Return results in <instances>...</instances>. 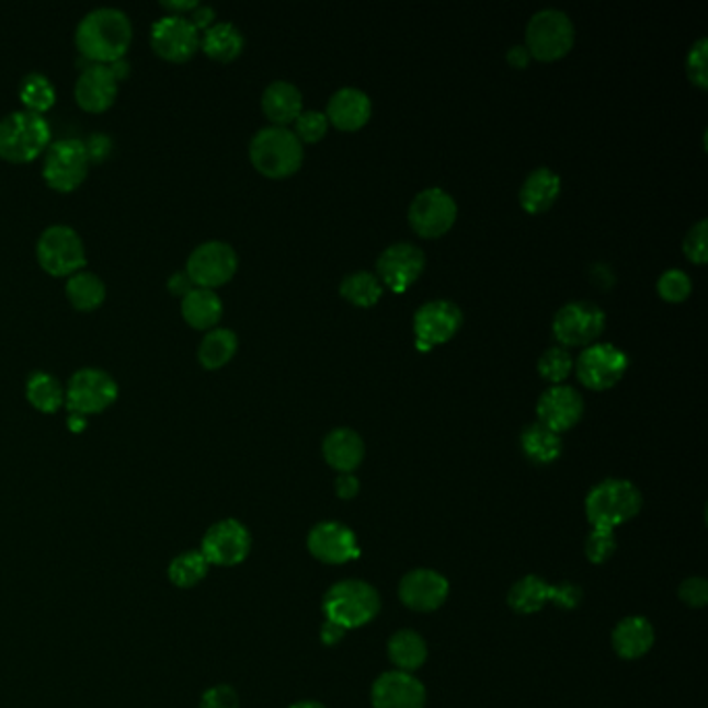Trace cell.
<instances>
[{
  "mask_svg": "<svg viewBox=\"0 0 708 708\" xmlns=\"http://www.w3.org/2000/svg\"><path fill=\"white\" fill-rule=\"evenodd\" d=\"M684 254L694 264L707 262V218H700L696 225L689 227L688 233L684 237Z\"/></svg>",
  "mask_w": 708,
  "mask_h": 708,
  "instance_id": "ee69618b",
  "label": "cell"
},
{
  "mask_svg": "<svg viewBox=\"0 0 708 708\" xmlns=\"http://www.w3.org/2000/svg\"><path fill=\"white\" fill-rule=\"evenodd\" d=\"M36 258L39 266L53 276H71L88 264L83 239L73 227L62 222L50 225L39 233Z\"/></svg>",
  "mask_w": 708,
  "mask_h": 708,
  "instance_id": "52a82bcc",
  "label": "cell"
},
{
  "mask_svg": "<svg viewBox=\"0 0 708 708\" xmlns=\"http://www.w3.org/2000/svg\"><path fill=\"white\" fill-rule=\"evenodd\" d=\"M530 59V53H528V48L524 44H517V46H512L507 50V62L515 69H526Z\"/></svg>",
  "mask_w": 708,
  "mask_h": 708,
  "instance_id": "816d5d0a",
  "label": "cell"
},
{
  "mask_svg": "<svg viewBox=\"0 0 708 708\" xmlns=\"http://www.w3.org/2000/svg\"><path fill=\"white\" fill-rule=\"evenodd\" d=\"M199 32H206L210 25L217 23V11L210 4H197L196 9L187 15Z\"/></svg>",
  "mask_w": 708,
  "mask_h": 708,
  "instance_id": "c3c4849f",
  "label": "cell"
},
{
  "mask_svg": "<svg viewBox=\"0 0 708 708\" xmlns=\"http://www.w3.org/2000/svg\"><path fill=\"white\" fill-rule=\"evenodd\" d=\"M260 104H262L264 115L273 125L287 127L304 111V96L296 83L285 81V79H275L264 88Z\"/></svg>",
  "mask_w": 708,
  "mask_h": 708,
  "instance_id": "d4e9b609",
  "label": "cell"
},
{
  "mask_svg": "<svg viewBox=\"0 0 708 708\" xmlns=\"http://www.w3.org/2000/svg\"><path fill=\"white\" fill-rule=\"evenodd\" d=\"M519 445H522L524 455L538 466L552 464L555 459H559L561 449H563L561 434L552 433L551 429L543 426L540 422H534L522 431Z\"/></svg>",
  "mask_w": 708,
  "mask_h": 708,
  "instance_id": "d6a6232c",
  "label": "cell"
},
{
  "mask_svg": "<svg viewBox=\"0 0 708 708\" xmlns=\"http://www.w3.org/2000/svg\"><path fill=\"white\" fill-rule=\"evenodd\" d=\"M656 292L670 304H682L692 294V278L680 269H670L656 281Z\"/></svg>",
  "mask_w": 708,
  "mask_h": 708,
  "instance_id": "ab89813d",
  "label": "cell"
},
{
  "mask_svg": "<svg viewBox=\"0 0 708 708\" xmlns=\"http://www.w3.org/2000/svg\"><path fill=\"white\" fill-rule=\"evenodd\" d=\"M202 32L185 15H162L150 27V44L160 59L185 62L199 50Z\"/></svg>",
  "mask_w": 708,
  "mask_h": 708,
  "instance_id": "9a60e30c",
  "label": "cell"
},
{
  "mask_svg": "<svg viewBox=\"0 0 708 708\" xmlns=\"http://www.w3.org/2000/svg\"><path fill=\"white\" fill-rule=\"evenodd\" d=\"M85 144V152H88V158L90 162H102L106 158L111 157L113 152V139L109 138L106 134H92L90 138L83 139Z\"/></svg>",
  "mask_w": 708,
  "mask_h": 708,
  "instance_id": "7dc6e473",
  "label": "cell"
},
{
  "mask_svg": "<svg viewBox=\"0 0 708 708\" xmlns=\"http://www.w3.org/2000/svg\"><path fill=\"white\" fill-rule=\"evenodd\" d=\"M53 141L50 123L32 111H13L0 118V158L7 162H32Z\"/></svg>",
  "mask_w": 708,
  "mask_h": 708,
  "instance_id": "7a4b0ae2",
  "label": "cell"
},
{
  "mask_svg": "<svg viewBox=\"0 0 708 708\" xmlns=\"http://www.w3.org/2000/svg\"><path fill=\"white\" fill-rule=\"evenodd\" d=\"M250 549L252 536L248 528L237 519H222L204 534L199 551L206 557L208 566L233 568L245 561Z\"/></svg>",
  "mask_w": 708,
  "mask_h": 708,
  "instance_id": "ac0fdd59",
  "label": "cell"
},
{
  "mask_svg": "<svg viewBox=\"0 0 708 708\" xmlns=\"http://www.w3.org/2000/svg\"><path fill=\"white\" fill-rule=\"evenodd\" d=\"M347 631L343 630V628H339L336 624H333V621H324V626H322V630H320V638H322V642L327 644V647H333V644H336L339 640H343V636H345Z\"/></svg>",
  "mask_w": 708,
  "mask_h": 708,
  "instance_id": "db71d44e",
  "label": "cell"
},
{
  "mask_svg": "<svg viewBox=\"0 0 708 708\" xmlns=\"http://www.w3.org/2000/svg\"><path fill=\"white\" fill-rule=\"evenodd\" d=\"M308 549L327 566H343L359 557L354 530L339 522H320L308 534Z\"/></svg>",
  "mask_w": 708,
  "mask_h": 708,
  "instance_id": "ffe728a7",
  "label": "cell"
},
{
  "mask_svg": "<svg viewBox=\"0 0 708 708\" xmlns=\"http://www.w3.org/2000/svg\"><path fill=\"white\" fill-rule=\"evenodd\" d=\"M389 659L397 665V671L412 673L426 663L429 647L418 631L399 630L389 640Z\"/></svg>",
  "mask_w": 708,
  "mask_h": 708,
  "instance_id": "e575fe53",
  "label": "cell"
},
{
  "mask_svg": "<svg viewBox=\"0 0 708 708\" xmlns=\"http://www.w3.org/2000/svg\"><path fill=\"white\" fill-rule=\"evenodd\" d=\"M199 48L208 59L218 60V62H231L236 60L243 48H245V38L236 23L229 21H217L210 25L206 32H202V42Z\"/></svg>",
  "mask_w": 708,
  "mask_h": 708,
  "instance_id": "f546056e",
  "label": "cell"
},
{
  "mask_svg": "<svg viewBox=\"0 0 708 708\" xmlns=\"http://www.w3.org/2000/svg\"><path fill=\"white\" fill-rule=\"evenodd\" d=\"M607 327V315L592 301H570L552 318V336L561 347H589Z\"/></svg>",
  "mask_w": 708,
  "mask_h": 708,
  "instance_id": "8fae6325",
  "label": "cell"
},
{
  "mask_svg": "<svg viewBox=\"0 0 708 708\" xmlns=\"http://www.w3.org/2000/svg\"><path fill=\"white\" fill-rule=\"evenodd\" d=\"M449 596V582L443 573L434 570H413L399 582V598L413 610H436Z\"/></svg>",
  "mask_w": 708,
  "mask_h": 708,
  "instance_id": "44dd1931",
  "label": "cell"
},
{
  "mask_svg": "<svg viewBox=\"0 0 708 708\" xmlns=\"http://www.w3.org/2000/svg\"><path fill=\"white\" fill-rule=\"evenodd\" d=\"M237 266L239 256L231 243L222 239H208L192 250L185 262V273L192 278L194 287L217 289L236 276Z\"/></svg>",
  "mask_w": 708,
  "mask_h": 708,
  "instance_id": "30bf717a",
  "label": "cell"
},
{
  "mask_svg": "<svg viewBox=\"0 0 708 708\" xmlns=\"http://www.w3.org/2000/svg\"><path fill=\"white\" fill-rule=\"evenodd\" d=\"M109 69L113 71V76H115V79H117L118 83H121L123 79L129 78V73H132V67H129V60H127V57L113 60V62L109 65Z\"/></svg>",
  "mask_w": 708,
  "mask_h": 708,
  "instance_id": "11a10c76",
  "label": "cell"
},
{
  "mask_svg": "<svg viewBox=\"0 0 708 708\" xmlns=\"http://www.w3.org/2000/svg\"><path fill=\"white\" fill-rule=\"evenodd\" d=\"M374 708H424L426 689L418 677L406 671H387L373 686Z\"/></svg>",
  "mask_w": 708,
  "mask_h": 708,
  "instance_id": "7402d4cb",
  "label": "cell"
},
{
  "mask_svg": "<svg viewBox=\"0 0 708 708\" xmlns=\"http://www.w3.org/2000/svg\"><path fill=\"white\" fill-rule=\"evenodd\" d=\"M707 53V38H698L689 46L688 57H686L688 79L700 90L708 88Z\"/></svg>",
  "mask_w": 708,
  "mask_h": 708,
  "instance_id": "b9f144b4",
  "label": "cell"
},
{
  "mask_svg": "<svg viewBox=\"0 0 708 708\" xmlns=\"http://www.w3.org/2000/svg\"><path fill=\"white\" fill-rule=\"evenodd\" d=\"M327 621L343 630H355L370 624L380 610V596L374 586L362 580H343L331 586L324 596Z\"/></svg>",
  "mask_w": 708,
  "mask_h": 708,
  "instance_id": "5b68a950",
  "label": "cell"
},
{
  "mask_svg": "<svg viewBox=\"0 0 708 708\" xmlns=\"http://www.w3.org/2000/svg\"><path fill=\"white\" fill-rule=\"evenodd\" d=\"M294 125H296L294 134H296L301 144L304 141L316 144V141L324 138L327 132H329V118L320 111H301L299 117L294 121Z\"/></svg>",
  "mask_w": 708,
  "mask_h": 708,
  "instance_id": "60d3db41",
  "label": "cell"
},
{
  "mask_svg": "<svg viewBox=\"0 0 708 708\" xmlns=\"http://www.w3.org/2000/svg\"><path fill=\"white\" fill-rule=\"evenodd\" d=\"M617 551L615 530L594 528L586 540V557L591 563H605Z\"/></svg>",
  "mask_w": 708,
  "mask_h": 708,
  "instance_id": "7bdbcfd3",
  "label": "cell"
},
{
  "mask_svg": "<svg viewBox=\"0 0 708 708\" xmlns=\"http://www.w3.org/2000/svg\"><path fill=\"white\" fill-rule=\"evenodd\" d=\"M642 510V492L624 478H609L598 482L586 496V517L592 528L615 530L633 519Z\"/></svg>",
  "mask_w": 708,
  "mask_h": 708,
  "instance_id": "277c9868",
  "label": "cell"
},
{
  "mask_svg": "<svg viewBox=\"0 0 708 708\" xmlns=\"http://www.w3.org/2000/svg\"><path fill=\"white\" fill-rule=\"evenodd\" d=\"M250 160L266 178H292L304 162V144L292 129L269 125L250 141Z\"/></svg>",
  "mask_w": 708,
  "mask_h": 708,
  "instance_id": "3957f363",
  "label": "cell"
},
{
  "mask_svg": "<svg viewBox=\"0 0 708 708\" xmlns=\"http://www.w3.org/2000/svg\"><path fill=\"white\" fill-rule=\"evenodd\" d=\"M578 380L592 391L615 387L630 368V357L615 343H592L575 359Z\"/></svg>",
  "mask_w": 708,
  "mask_h": 708,
  "instance_id": "7c38bea8",
  "label": "cell"
},
{
  "mask_svg": "<svg viewBox=\"0 0 708 708\" xmlns=\"http://www.w3.org/2000/svg\"><path fill=\"white\" fill-rule=\"evenodd\" d=\"M382 292H385V287L378 281V276L368 273V271L350 273L339 285V294L343 296V299H347L352 306H357V308H373L382 297Z\"/></svg>",
  "mask_w": 708,
  "mask_h": 708,
  "instance_id": "d590c367",
  "label": "cell"
},
{
  "mask_svg": "<svg viewBox=\"0 0 708 708\" xmlns=\"http://www.w3.org/2000/svg\"><path fill=\"white\" fill-rule=\"evenodd\" d=\"M65 294L76 310L92 312V310L100 308L106 299V283L102 281V276L83 269V271L67 276Z\"/></svg>",
  "mask_w": 708,
  "mask_h": 708,
  "instance_id": "1f68e13d",
  "label": "cell"
},
{
  "mask_svg": "<svg viewBox=\"0 0 708 708\" xmlns=\"http://www.w3.org/2000/svg\"><path fill=\"white\" fill-rule=\"evenodd\" d=\"M134 39V23L117 7H96L79 20L76 46L90 62L111 65L123 59Z\"/></svg>",
  "mask_w": 708,
  "mask_h": 708,
  "instance_id": "6da1fadb",
  "label": "cell"
},
{
  "mask_svg": "<svg viewBox=\"0 0 708 708\" xmlns=\"http://www.w3.org/2000/svg\"><path fill=\"white\" fill-rule=\"evenodd\" d=\"M610 642H613V649H615V652L621 659L633 661V659L644 656L652 649V644H654V630H652V626H650L647 617L631 615V617L621 619L615 626L613 636H610Z\"/></svg>",
  "mask_w": 708,
  "mask_h": 708,
  "instance_id": "83f0119b",
  "label": "cell"
},
{
  "mask_svg": "<svg viewBox=\"0 0 708 708\" xmlns=\"http://www.w3.org/2000/svg\"><path fill=\"white\" fill-rule=\"evenodd\" d=\"M167 287H169V292H171L173 296L183 297L185 294H190V292L194 289V283H192V278L187 276L185 271H178V273H173V275L169 276Z\"/></svg>",
  "mask_w": 708,
  "mask_h": 708,
  "instance_id": "f907efd6",
  "label": "cell"
},
{
  "mask_svg": "<svg viewBox=\"0 0 708 708\" xmlns=\"http://www.w3.org/2000/svg\"><path fill=\"white\" fill-rule=\"evenodd\" d=\"M549 601L561 609H575L582 601V591L573 584L552 586L538 575L522 578L510 591V607L522 615L538 613Z\"/></svg>",
  "mask_w": 708,
  "mask_h": 708,
  "instance_id": "e0dca14e",
  "label": "cell"
},
{
  "mask_svg": "<svg viewBox=\"0 0 708 708\" xmlns=\"http://www.w3.org/2000/svg\"><path fill=\"white\" fill-rule=\"evenodd\" d=\"M118 399V382L102 368H79L65 387V406L69 413L83 418L109 410Z\"/></svg>",
  "mask_w": 708,
  "mask_h": 708,
  "instance_id": "ba28073f",
  "label": "cell"
},
{
  "mask_svg": "<svg viewBox=\"0 0 708 708\" xmlns=\"http://www.w3.org/2000/svg\"><path fill=\"white\" fill-rule=\"evenodd\" d=\"M426 256L424 252L410 241H399L382 250L376 260V276L382 287L391 289L393 294H403L412 287L413 283L424 275Z\"/></svg>",
  "mask_w": 708,
  "mask_h": 708,
  "instance_id": "2e32d148",
  "label": "cell"
},
{
  "mask_svg": "<svg viewBox=\"0 0 708 708\" xmlns=\"http://www.w3.org/2000/svg\"><path fill=\"white\" fill-rule=\"evenodd\" d=\"M208 561L202 551H187L178 555L169 566V578L179 589H194L208 573Z\"/></svg>",
  "mask_w": 708,
  "mask_h": 708,
  "instance_id": "74e56055",
  "label": "cell"
},
{
  "mask_svg": "<svg viewBox=\"0 0 708 708\" xmlns=\"http://www.w3.org/2000/svg\"><path fill=\"white\" fill-rule=\"evenodd\" d=\"M559 194L561 178L549 167H538L519 187V206L530 215H543L557 202Z\"/></svg>",
  "mask_w": 708,
  "mask_h": 708,
  "instance_id": "4316f807",
  "label": "cell"
},
{
  "mask_svg": "<svg viewBox=\"0 0 708 708\" xmlns=\"http://www.w3.org/2000/svg\"><path fill=\"white\" fill-rule=\"evenodd\" d=\"M322 455L327 464L339 473H354L355 468L364 461L366 445L364 438L354 429H335L322 441Z\"/></svg>",
  "mask_w": 708,
  "mask_h": 708,
  "instance_id": "484cf974",
  "label": "cell"
},
{
  "mask_svg": "<svg viewBox=\"0 0 708 708\" xmlns=\"http://www.w3.org/2000/svg\"><path fill=\"white\" fill-rule=\"evenodd\" d=\"M457 218V202L443 187H426L413 197L408 210V220L413 231L426 239H436L449 233Z\"/></svg>",
  "mask_w": 708,
  "mask_h": 708,
  "instance_id": "5bb4252c",
  "label": "cell"
},
{
  "mask_svg": "<svg viewBox=\"0 0 708 708\" xmlns=\"http://www.w3.org/2000/svg\"><path fill=\"white\" fill-rule=\"evenodd\" d=\"M117 94L118 81L109 65L90 62L81 69L76 81V100L83 111L104 113L115 104Z\"/></svg>",
  "mask_w": 708,
  "mask_h": 708,
  "instance_id": "603a6c76",
  "label": "cell"
},
{
  "mask_svg": "<svg viewBox=\"0 0 708 708\" xmlns=\"http://www.w3.org/2000/svg\"><path fill=\"white\" fill-rule=\"evenodd\" d=\"M237 347H239V339L236 331L227 327H215L199 339L197 362L206 370H220L236 357Z\"/></svg>",
  "mask_w": 708,
  "mask_h": 708,
  "instance_id": "4dcf8cb0",
  "label": "cell"
},
{
  "mask_svg": "<svg viewBox=\"0 0 708 708\" xmlns=\"http://www.w3.org/2000/svg\"><path fill=\"white\" fill-rule=\"evenodd\" d=\"M335 491L339 499L350 501L359 492V480L355 478L354 473H339L335 480Z\"/></svg>",
  "mask_w": 708,
  "mask_h": 708,
  "instance_id": "681fc988",
  "label": "cell"
},
{
  "mask_svg": "<svg viewBox=\"0 0 708 708\" xmlns=\"http://www.w3.org/2000/svg\"><path fill=\"white\" fill-rule=\"evenodd\" d=\"M464 312L452 299H433L422 304L413 315V335L420 352H431L459 333Z\"/></svg>",
  "mask_w": 708,
  "mask_h": 708,
  "instance_id": "4fadbf2b",
  "label": "cell"
},
{
  "mask_svg": "<svg viewBox=\"0 0 708 708\" xmlns=\"http://www.w3.org/2000/svg\"><path fill=\"white\" fill-rule=\"evenodd\" d=\"M680 598L692 607V609H703L708 603V584L703 578H688L680 586Z\"/></svg>",
  "mask_w": 708,
  "mask_h": 708,
  "instance_id": "bcb514c9",
  "label": "cell"
},
{
  "mask_svg": "<svg viewBox=\"0 0 708 708\" xmlns=\"http://www.w3.org/2000/svg\"><path fill=\"white\" fill-rule=\"evenodd\" d=\"M538 422L552 433L561 434L573 429L584 415V399L570 385H551L538 397Z\"/></svg>",
  "mask_w": 708,
  "mask_h": 708,
  "instance_id": "d6986e66",
  "label": "cell"
},
{
  "mask_svg": "<svg viewBox=\"0 0 708 708\" xmlns=\"http://www.w3.org/2000/svg\"><path fill=\"white\" fill-rule=\"evenodd\" d=\"M25 397L38 412H59L65 406V385L55 374L36 370L25 382Z\"/></svg>",
  "mask_w": 708,
  "mask_h": 708,
  "instance_id": "836d02e7",
  "label": "cell"
},
{
  "mask_svg": "<svg viewBox=\"0 0 708 708\" xmlns=\"http://www.w3.org/2000/svg\"><path fill=\"white\" fill-rule=\"evenodd\" d=\"M327 118L341 132H357L373 117V100L359 88H341L327 104Z\"/></svg>",
  "mask_w": 708,
  "mask_h": 708,
  "instance_id": "cb8c5ba5",
  "label": "cell"
},
{
  "mask_svg": "<svg viewBox=\"0 0 708 708\" xmlns=\"http://www.w3.org/2000/svg\"><path fill=\"white\" fill-rule=\"evenodd\" d=\"M199 708H239V696L231 686H215L202 694Z\"/></svg>",
  "mask_w": 708,
  "mask_h": 708,
  "instance_id": "f6af8a7d",
  "label": "cell"
},
{
  "mask_svg": "<svg viewBox=\"0 0 708 708\" xmlns=\"http://www.w3.org/2000/svg\"><path fill=\"white\" fill-rule=\"evenodd\" d=\"M573 370V357L566 347H549L545 354L538 357V374L551 382L561 385Z\"/></svg>",
  "mask_w": 708,
  "mask_h": 708,
  "instance_id": "f35d334b",
  "label": "cell"
},
{
  "mask_svg": "<svg viewBox=\"0 0 708 708\" xmlns=\"http://www.w3.org/2000/svg\"><path fill=\"white\" fill-rule=\"evenodd\" d=\"M199 2L196 0H164L162 7L171 13V15H190L194 9H196Z\"/></svg>",
  "mask_w": 708,
  "mask_h": 708,
  "instance_id": "f5cc1de1",
  "label": "cell"
},
{
  "mask_svg": "<svg viewBox=\"0 0 708 708\" xmlns=\"http://www.w3.org/2000/svg\"><path fill=\"white\" fill-rule=\"evenodd\" d=\"M289 708H327L322 707L320 703H315V700H304V703H296V705H292Z\"/></svg>",
  "mask_w": 708,
  "mask_h": 708,
  "instance_id": "6f0895ef",
  "label": "cell"
},
{
  "mask_svg": "<svg viewBox=\"0 0 708 708\" xmlns=\"http://www.w3.org/2000/svg\"><path fill=\"white\" fill-rule=\"evenodd\" d=\"M575 42V27L570 15L559 9H543L526 25V48L532 59L551 62L563 59Z\"/></svg>",
  "mask_w": 708,
  "mask_h": 708,
  "instance_id": "8992f818",
  "label": "cell"
},
{
  "mask_svg": "<svg viewBox=\"0 0 708 708\" xmlns=\"http://www.w3.org/2000/svg\"><path fill=\"white\" fill-rule=\"evenodd\" d=\"M225 312L222 299L215 289L194 287L190 294L181 297V316L183 320L197 331L215 329Z\"/></svg>",
  "mask_w": 708,
  "mask_h": 708,
  "instance_id": "f1b7e54d",
  "label": "cell"
},
{
  "mask_svg": "<svg viewBox=\"0 0 708 708\" xmlns=\"http://www.w3.org/2000/svg\"><path fill=\"white\" fill-rule=\"evenodd\" d=\"M20 100L23 102L25 111L44 115L57 102V88L44 73L32 71L21 79Z\"/></svg>",
  "mask_w": 708,
  "mask_h": 708,
  "instance_id": "8d00e7d4",
  "label": "cell"
},
{
  "mask_svg": "<svg viewBox=\"0 0 708 708\" xmlns=\"http://www.w3.org/2000/svg\"><path fill=\"white\" fill-rule=\"evenodd\" d=\"M67 426L71 433H83L88 429V418L79 415V413H69L67 418Z\"/></svg>",
  "mask_w": 708,
  "mask_h": 708,
  "instance_id": "9f6ffc18",
  "label": "cell"
},
{
  "mask_svg": "<svg viewBox=\"0 0 708 708\" xmlns=\"http://www.w3.org/2000/svg\"><path fill=\"white\" fill-rule=\"evenodd\" d=\"M90 164L83 139H55L44 152L42 175L53 190L73 192L88 178Z\"/></svg>",
  "mask_w": 708,
  "mask_h": 708,
  "instance_id": "9c48e42d",
  "label": "cell"
}]
</instances>
